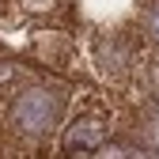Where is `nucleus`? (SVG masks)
Instances as JSON below:
<instances>
[{
    "label": "nucleus",
    "mask_w": 159,
    "mask_h": 159,
    "mask_svg": "<svg viewBox=\"0 0 159 159\" xmlns=\"http://www.w3.org/2000/svg\"><path fill=\"white\" fill-rule=\"evenodd\" d=\"M61 117H65V91H57V87H27L8 106V125L23 140L53 136Z\"/></svg>",
    "instance_id": "1"
},
{
    "label": "nucleus",
    "mask_w": 159,
    "mask_h": 159,
    "mask_svg": "<svg viewBox=\"0 0 159 159\" xmlns=\"http://www.w3.org/2000/svg\"><path fill=\"white\" fill-rule=\"evenodd\" d=\"M102 144H106V121H98V117H80L61 136V148L68 155H98Z\"/></svg>",
    "instance_id": "2"
},
{
    "label": "nucleus",
    "mask_w": 159,
    "mask_h": 159,
    "mask_svg": "<svg viewBox=\"0 0 159 159\" xmlns=\"http://www.w3.org/2000/svg\"><path fill=\"white\" fill-rule=\"evenodd\" d=\"M144 34L152 38V42H159V0H152V4L144 8V19H140Z\"/></svg>",
    "instance_id": "4"
},
{
    "label": "nucleus",
    "mask_w": 159,
    "mask_h": 159,
    "mask_svg": "<svg viewBox=\"0 0 159 159\" xmlns=\"http://www.w3.org/2000/svg\"><path fill=\"white\" fill-rule=\"evenodd\" d=\"M95 57H98V72H106V76H125L129 68H133V53L121 46V42H114V38H102L98 42V49H95Z\"/></svg>",
    "instance_id": "3"
}]
</instances>
